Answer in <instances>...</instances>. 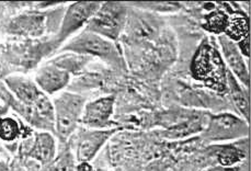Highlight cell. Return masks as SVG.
Listing matches in <instances>:
<instances>
[{"mask_svg":"<svg viewBox=\"0 0 251 171\" xmlns=\"http://www.w3.org/2000/svg\"><path fill=\"white\" fill-rule=\"evenodd\" d=\"M67 3L43 10L36 2L27 1L16 15L0 21V35L6 41L52 38L58 33Z\"/></svg>","mask_w":251,"mask_h":171,"instance_id":"6da1fadb","label":"cell"},{"mask_svg":"<svg viewBox=\"0 0 251 171\" xmlns=\"http://www.w3.org/2000/svg\"><path fill=\"white\" fill-rule=\"evenodd\" d=\"M59 49L55 36L40 40H8L0 44V58L13 75H27L54 56Z\"/></svg>","mask_w":251,"mask_h":171,"instance_id":"7a4b0ae2","label":"cell"},{"mask_svg":"<svg viewBox=\"0 0 251 171\" xmlns=\"http://www.w3.org/2000/svg\"><path fill=\"white\" fill-rule=\"evenodd\" d=\"M189 73L195 82L220 97L227 95V67L218 49L216 39L204 38L193 52Z\"/></svg>","mask_w":251,"mask_h":171,"instance_id":"3957f363","label":"cell"},{"mask_svg":"<svg viewBox=\"0 0 251 171\" xmlns=\"http://www.w3.org/2000/svg\"><path fill=\"white\" fill-rule=\"evenodd\" d=\"M58 52H73L90 57L113 71L128 73V67L120 44L87 30L68 40ZM57 52V53H58Z\"/></svg>","mask_w":251,"mask_h":171,"instance_id":"277c9868","label":"cell"},{"mask_svg":"<svg viewBox=\"0 0 251 171\" xmlns=\"http://www.w3.org/2000/svg\"><path fill=\"white\" fill-rule=\"evenodd\" d=\"M250 135V124L232 111L210 113L204 131L199 138L204 145L226 144L237 142Z\"/></svg>","mask_w":251,"mask_h":171,"instance_id":"5b68a950","label":"cell"},{"mask_svg":"<svg viewBox=\"0 0 251 171\" xmlns=\"http://www.w3.org/2000/svg\"><path fill=\"white\" fill-rule=\"evenodd\" d=\"M54 105L55 136L60 143H67L80 126L83 108L89 98L65 90L52 99Z\"/></svg>","mask_w":251,"mask_h":171,"instance_id":"8992f818","label":"cell"},{"mask_svg":"<svg viewBox=\"0 0 251 171\" xmlns=\"http://www.w3.org/2000/svg\"><path fill=\"white\" fill-rule=\"evenodd\" d=\"M128 10L127 2H101L85 30L119 44L126 26Z\"/></svg>","mask_w":251,"mask_h":171,"instance_id":"52a82bcc","label":"cell"},{"mask_svg":"<svg viewBox=\"0 0 251 171\" xmlns=\"http://www.w3.org/2000/svg\"><path fill=\"white\" fill-rule=\"evenodd\" d=\"M120 131H122V129H95L79 126L67 142L74 157H75L76 164L92 163L101 150L106 146L111 138Z\"/></svg>","mask_w":251,"mask_h":171,"instance_id":"ba28073f","label":"cell"},{"mask_svg":"<svg viewBox=\"0 0 251 171\" xmlns=\"http://www.w3.org/2000/svg\"><path fill=\"white\" fill-rule=\"evenodd\" d=\"M100 4V1H76L67 3L58 33L55 35V40L57 41L60 48L68 40L86 29Z\"/></svg>","mask_w":251,"mask_h":171,"instance_id":"9c48e42d","label":"cell"},{"mask_svg":"<svg viewBox=\"0 0 251 171\" xmlns=\"http://www.w3.org/2000/svg\"><path fill=\"white\" fill-rule=\"evenodd\" d=\"M57 147L58 141L53 133L34 131L31 135L20 141L16 156L32 159L41 166H44L55 158Z\"/></svg>","mask_w":251,"mask_h":171,"instance_id":"30bf717a","label":"cell"},{"mask_svg":"<svg viewBox=\"0 0 251 171\" xmlns=\"http://www.w3.org/2000/svg\"><path fill=\"white\" fill-rule=\"evenodd\" d=\"M114 115L115 96L103 95L96 97L86 102L82 111L80 126L95 129L120 128L115 122Z\"/></svg>","mask_w":251,"mask_h":171,"instance_id":"8fae6325","label":"cell"},{"mask_svg":"<svg viewBox=\"0 0 251 171\" xmlns=\"http://www.w3.org/2000/svg\"><path fill=\"white\" fill-rule=\"evenodd\" d=\"M33 79L40 89L49 97H55L67 90L73 77L63 68L46 59L33 72Z\"/></svg>","mask_w":251,"mask_h":171,"instance_id":"7c38bea8","label":"cell"},{"mask_svg":"<svg viewBox=\"0 0 251 171\" xmlns=\"http://www.w3.org/2000/svg\"><path fill=\"white\" fill-rule=\"evenodd\" d=\"M215 39L227 69L246 89L250 90V67L248 59L241 55L237 45L225 35H220Z\"/></svg>","mask_w":251,"mask_h":171,"instance_id":"4fadbf2b","label":"cell"},{"mask_svg":"<svg viewBox=\"0 0 251 171\" xmlns=\"http://www.w3.org/2000/svg\"><path fill=\"white\" fill-rule=\"evenodd\" d=\"M35 129L27 125L17 115L6 114L0 118V143L10 158L17 155L22 138L31 135Z\"/></svg>","mask_w":251,"mask_h":171,"instance_id":"5bb4252c","label":"cell"},{"mask_svg":"<svg viewBox=\"0 0 251 171\" xmlns=\"http://www.w3.org/2000/svg\"><path fill=\"white\" fill-rule=\"evenodd\" d=\"M4 86L15 98L26 107L33 108L45 94L35 84L33 77L15 73L3 80ZM35 110V109H34Z\"/></svg>","mask_w":251,"mask_h":171,"instance_id":"9a60e30c","label":"cell"},{"mask_svg":"<svg viewBox=\"0 0 251 171\" xmlns=\"http://www.w3.org/2000/svg\"><path fill=\"white\" fill-rule=\"evenodd\" d=\"M227 99L232 111L250 124V90L227 69Z\"/></svg>","mask_w":251,"mask_h":171,"instance_id":"2e32d148","label":"cell"},{"mask_svg":"<svg viewBox=\"0 0 251 171\" xmlns=\"http://www.w3.org/2000/svg\"><path fill=\"white\" fill-rule=\"evenodd\" d=\"M224 35L234 43H238L250 36L249 13L241 8L240 3L231 2L228 25Z\"/></svg>","mask_w":251,"mask_h":171,"instance_id":"e0dca14e","label":"cell"},{"mask_svg":"<svg viewBox=\"0 0 251 171\" xmlns=\"http://www.w3.org/2000/svg\"><path fill=\"white\" fill-rule=\"evenodd\" d=\"M50 59L64 71H66L73 78L81 75L95 62L90 57L73 52H58Z\"/></svg>","mask_w":251,"mask_h":171,"instance_id":"ac0fdd59","label":"cell"},{"mask_svg":"<svg viewBox=\"0 0 251 171\" xmlns=\"http://www.w3.org/2000/svg\"><path fill=\"white\" fill-rule=\"evenodd\" d=\"M131 6L138 10L150 12V13H159V15H171V13H178L183 10V2H127Z\"/></svg>","mask_w":251,"mask_h":171,"instance_id":"d6986e66","label":"cell"},{"mask_svg":"<svg viewBox=\"0 0 251 171\" xmlns=\"http://www.w3.org/2000/svg\"><path fill=\"white\" fill-rule=\"evenodd\" d=\"M11 75H13V73H11L10 68H9L7 65L4 64L2 59L0 58V81H3L7 77L11 76Z\"/></svg>","mask_w":251,"mask_h":171,"instance_id":"ffe728a7","label":"cell"},{"mask_svg":"<svg viewBox=\"0 0 251 171\" xmlns=\"http://www.w3.org/2000/svg\"><path fill=\"white\" fill-rule=\"evenodd\" d=\"M0 171H10V168H9V159L0 158Z\"/></svg>","mask_w":251,"mask_h":171,"instance_id":"44dd1931","label":"cell"},{"mask_svg":"<svg viewBox=\"0 0 251 171\" xmlns=\"http://www.w3.org/2000/svg\"><path fill=\"white\" fill-rule=\"evenodd\" d=\"M9 113V109L6 107V105H1V107H0V118L1 117H3V115H6V114H8Z\"/></svg>","mask_w":251,"mask_h":171,"instance_id":"7402d4cb","label":"cell"},{"mask_svg":"<svg viewBox=\"0 0 251 171\" xmlns=\"http://www.w3.org/2000/svg\"><path fill=\"white\" fill-rule=\"evenodd\" d=\"M1 105H2V104H1V102H0V107H1Z\"/></svg>","mask_w":251,"mask_h":171,"instance_id":"603a6c76","label":"cell"}]
</instances>
